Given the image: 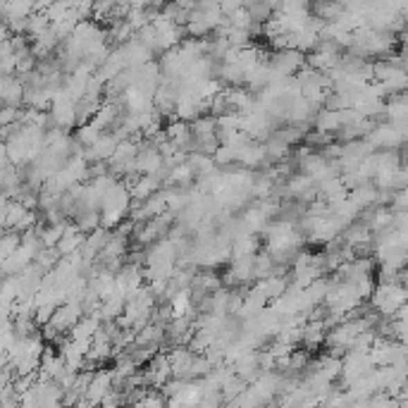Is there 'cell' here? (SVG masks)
Returning <instances> with one entry per match:
<instances>
[{"mask_svg":"<svg viewBox=\"0 0 408 408\" xmlns=\"http://www.w3.org/2000/svg\"><path fill=\"white\" fill-rule=\"evenodd\" d=\"M373 310L382 318H394L408 303V289L401 282H380L373 294Z\"/></svg>","mask_w":408,"mask_h":408,"instance_id":"cell-2","label":"cell"},{"mask_svg":"<svg viewBox=\"0 0 408 408\" xmlns=\"http://www.w3.org/2000/svg\"><path fill=\"white\" fill-rule=\"evenodd\" d=\"M384 115L389 117V125L396 122H406L408 120V103L404 100V96H394L384 103Z\"/></svg>","mask_w":408,"mask_h":408,"instance_id":"cell-10","label":"cell"},{"mask_svg":"<svg viewBox=\"0 0 408 408\" xmlns=\"http://www.w3.org/2000/svg\"><path fill=\"white\" fill-rule=\"evenodd\" d=\"M132 206H134L132 189L120 179L107 191V196L103 198V206H100V222H103V227L110 229V232L120 227L129 215H132Z\"/></svg>","mask_w":408,"mask_h":408,"instance_id":"cell-1","label":"cell"},{"mask_svg":"<svg viewBox=\"0 0 408 408\" xmlns=\"http://www.w3.org/2000/svg\"><path fill=\"white\" fill-rule=\"evenodd\" d=\"M260 241H258L256 234H249V236H239V239L232 244V260L234 258H246V256H258L260 254Z\"/></svg>","mask_w":408,"mask_h":408,"instance_id":"cell-9","label":"cell"},{"mask_svg":"<svg viewBox=\"0 0 408 408\" xmlns=\"http://www.w3.org/2000/svg\"><path fill=\"white\" fill-rule=\"evenodd\" d=\"M378 196H380V189L373 184V181H368V184H361L358 189H353L348 193V198H351L353 203H356L358 211H368V208L378 206Z\"/></svg>","mask_w":408,"mask_h":408,"instance_id":"cell-7","label":"cell"},{"mask_svg":"<svg viewBox=\"0 0 408 408\" xmlns=\"http://www.w3.org/2000/svg\"><path fill=\"white\" fill-rule=\"evenodd\" d=\"M315 129H318L320 134L342 132V129H344L342 112H335V110H327V107H322V110L318 112V117H315Z\"/></svg>","mask_w":408,"mask_h":408,"instance_id":"cell-8","label":"cell"},{"mask_svg":"<svg viewBox=\"0 0 408 408\" xmlns=\"http://www.w3.org/2000/svg\"><path fill=\"white\" fill-rule=\"evenodd\" d=\"M368 141L373 143L375 148H389V150H394L399 143H406L404 136L399 134V129H396L394 125H389V122L375 127V132L368 136Z\"/></svg>","mask_w":408,"mask_h":408,"instance_id":"cell-5","label":"cell"},{"mask_svg":"<svg viewBox=\"0 0 408 408\" xmlns=\"http://www.w3.org/2000/svg\"><path fill=\"white\" fill-rule=\"evenodd\" d=\"M19 246H21L19 232H5L3 239H0V256H3V260H8V258H12L17 254Z\"/></svg>","mask_w":408,"mask_h":408,"instance_id":"cell-12","label":"cell"},{"mask_svg":"<svg viewBox=\"0 0 408 408\" xmlns=\"http://www.w3.org/2000/svg\"><path fill=\"white\" fill-rule=\"evenodd\" d=\"M267 160V150H265V143H258V141H251L249 146H244L239 150V165L246 170H254L258 165H263Z\"/></svg>","mask_w":408,"mask_h":408,"instance_id":"cell-6","label":"cell"},{"mask_svg":"<svg viewBox=\"0 0 408 408\" xmlns=\"http://www.w3.org/2000/svg\"><path fill=\"white\" fill-rule=\"evenodd\" d=\"M24 94H26V86L19 77L0 79V98H3V105L19 107L21 103H24Z\"/></svg>","mask_w":408,"mask_h":408,"instance_id":"cell-4","label":"cell"},{"mask_svg":"<svg viewBox=\"0 0 408 408\" xmlns=\"http://www.w3.org/2000/svg\"><path fill=\"white\" fill-rule=\"evenodd\" d=\"M103 134H105V132H100V129L96 127V125H86V127H79V129H77L74 139H77L79 146H82V148L86 150V148L94 146V143L98 141V139L103 136Z\"/></svg>","mask_w":408,"mask_h":408,"instance_id":"cell-11","label":"cell"},{"mask_svg":"<svg viewBox=\"0 0 408 408\" xmlns=\"http://www.w3.org/2000/svg\"><path fill=\"white\" fill-rule=\"evenodd\" d=\"M115 387H117V382H115V373H112L110 368H100V370H96L94 378H91L89 389H86L84 401H86V404H91L94 408H98V406H100V401H103L105 396L110 394L112 389H115Z\"/></svg>","mask_w":408,"mask_h":408,"instance_id":"cell-3","label":"cell"},{"mask_svg":"<svg viewBox=\"0 0 408 408\" xmlns=\"http://www.w3.org/2000/svg\"><path fill=\"white\" fill-rule=\"evenodd\" d=\"M399 282H401V284H404V287L408 289V267H406V270H404V272H401V277H399Z\"/></svg>","mask_w":408,"mask_h":408,"instance_id":"cell-13","label":"cell"}]
</instances>
